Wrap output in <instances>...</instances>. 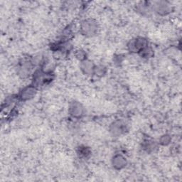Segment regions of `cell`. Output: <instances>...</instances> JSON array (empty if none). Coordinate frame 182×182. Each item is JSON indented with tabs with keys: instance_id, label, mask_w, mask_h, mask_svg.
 <instances>
[{
	"instance_id": "1",
	"label": "cell",
	"mask_w": 182,
	"mask_h": 182,
	"mask_svg": "<svg viewBox=\"0 0 182 182\" xmlns=\"http://www.w3.org/2000/svg\"><path fill=\"white\" fill-rule=\"evenodd\" d=\"M97 29V26L95 22L92 21L91 20L85 21L82 26V30L85 34L91 35L95 33Z\"/></svg>"
},
{
	"instance_id": "2",
	"label": "cell",
	"mask_w": 182,
	"mask_h": 182,
	"mask_svg": "<svg viewBox=\"0 0 182 182\" xmlns=\"http://www.w3.org/2000/svg\"><path fill=\"white\" fill-rule=\"evenodd\" d=\"M113 164L118 169H120L126 164V160L123 156H116L113 160Z\"/></svg>"
},
{
	"instance_id": "3",
	"label": "cell",
	"mask_w": 182,
	"mask_h": 182,
	"mask_svg": "<svg viewBox=\"0 0 182 182\" xmlns=\"http://www.w3.org/2000/svg\"><path fill=\"white\" fill-rule=\"evenodd\" d=\"M71 114L75 117L81 116L82 113V108L78 103H75L73 106L71 108Z\"/></svg>"
},
{
	"instance_id": "4",
	"label": "cell",
	"mask_w": 182,
	"mask_h": 182,
	"mask_svg": "<svg viewBox=\"0 0 182 182\" xmlns=\"http://www.w3.org/2000/svg\"><path fill=\"white\" fill-rule=\"evenodd\" d=\"M35 93V90L33 88H26L21 93V98L22 99H29L32 97Z\"/></svg>"
}]
</instances>
